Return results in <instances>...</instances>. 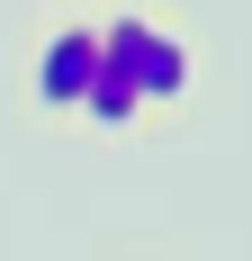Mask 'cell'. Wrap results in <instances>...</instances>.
<instances>
[{
  "mask_svg": "<svg viewBox=\"0 0 252 261\" xmlns=\"http://www.w3.org/2000/svg\"><path fill=\"white\" fill-rule=\"evenodd\" d=\"M99 63H108L144 108H180L189 81H198L189 45H180L171 27H153V18H99Z\"/></svg>",
  "mask_w": 252,
  "mask_h": 261,
  "instance_id": "cell-1",
  "label": "cell"
},
{
  "mask_svg": "<svg viewBox=\"0 0 252 261\" xmlns=\"http://www.w3.org/2000/svg\"><path fill=\"white\" fill-rule=\"evenodd\" d=\"M72 117H90V126H108V135H135V126H144V99H135V90H126V81H117V72L99 63V72H90V90H81V108H72Z\"/></svg>",
  "mask_w": 252,
  "mask_h": 261,
  "instance_id": "cell-3",
  "label": "cell"
},
{
  "mask_svg": "<svg viewBox=\"0 0 252 261\" xmlns=\"http://www.w3.org/2000/svg\"><path fill=\"white\" fill-rule=\"evenodd\" d=\"M90 72H99V27L90 18H63L45 36V45H36V108H45V117H72L81 108V90H90Z\"/></svg>",
  "mask_w": 252,
  "mask_h": 261,
  "instance_id": "cell-2",
  "label": "cell"
}]
</instances>
